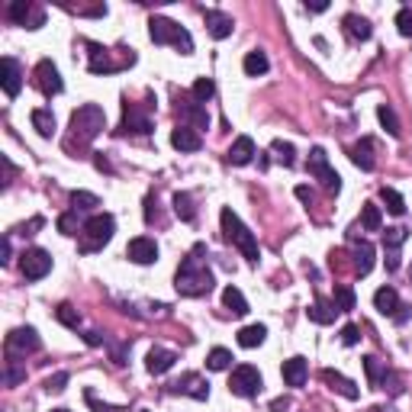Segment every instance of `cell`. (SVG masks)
I'll return each instance as SVG.
<instances>
[{
	"label": "cell",
	"mask_w": 412,
	"mask_h": 412,
	"mask_svg": "<svg viewBox=\"0 0 412 412\" xmlns=\"http://www.w3.org/2000/svg\"><path fill=\"white\" fill-rule=\"evenodd\" d=\"M203 255H206V248L196 245L194 252L181 261V267H177L174 286L181 296H203V294H210L213 284H216V280H213V271L206 267V261H203Z\"/></svg>",
	"instance_id": "1"
},
{
	"label": "cell",
	"mask_w": 412,
	"mask_h": 412,
	"mask_svg": "<svg viewBox=\"0 0 412 412\" xmlns=\"http://www.w3.org/2000/svg\"><path fill=\"white\" fill-rule=\"evenodd\" d=\"M219 223H223V235H226V242H232L238 248V252L245 255L248 261H258V238L252 235V229L242 223V219L232 213V206H226L223 213H219Z\"/></svg>",
	"instance_id": "2"
},
{
	"label": "cell",
	"mask_w": 412,
	"mask_h": 412,
	"mask_svg": "<svg viewBox=\"0 0 412 412\" xmlns=\"http://www.w3.org/2000/svg\"><path fill=\"white\" fill-rule=\"evenodd\" d=\"M148 35H152L155 45H174L181 55H190L194 52V39L184 26H177L174 20H165V16H152L148 20Z\"/></svg>",
	"instance_id": "3"
},
{
	"label": "cell",
	"mask_w": 412,
	"mask_h": 412,
	"mask_svg": "<svg viewBox=\"0 0 412 412\" xmlns=\"http://www.w3.org/2000/svg\"><path fill=\"white\" fill-rule=\"evenodd\" d=\"M106 129V113L97 104H84L71 113V133L77 142H91Z\"/></svg>",
	"instance_id": "4"
},
{
	"label": "cell",
	"mask_w": 412,
	"mask_h": 412,
	"mask_svg": "<svg viewBox=\"0 0 412 412\" xmlns=\"http://www.w3.org/2000/svg\"><path fill=\"white\" fill-rule=\"evenodd\" d=\"M113 232H116V219H113L110 213L91 216L84 223V232H81V252H97V248H104L113 238Z\"/></svg>",
	"instance_id": "5"
},
{
	"label": "cell",
	"mask_w": 412,
	"mask_h": 412,
	"mask_svg": "<svg viewBox=\"0 0 412 412\" xmlns=\"http://www.w3.org/2000/svg\"><path fill=\"white\" fill-rule=\"evenodd\" d=\"M261 386H265V380H261L258 367H252V364H238V367L232 370L229 393H235V396H242V399H252V396L261 393Z\"/></svg>",
	"instance_id": "6"
},
{
	"label": "cell",
	"mask_w": 412,
	"mask_h": 412,
	"mask_svg": "<svg viewBox=\"0 0 412 412\" xmlns=\"http://www.w3.org/2000/svg\"><path fill=\"white\" fill-rule=\"evenodd\" d=\"M306 171H309L313 177H319L322 187H325L328 194H338V190H342V177H338V171L332 168V165H328L325 148H313V152H309Z\"/></svg>",
	"instance_id": "7"
},
{
	"label": "cell",
	"mask_w": 412,
	"mask_h": 412,
	"mask_svg": "<svg viewBox=\"0 0 412 412\" xmlns=\"http://www.w3.org/2000/svg\"><path fill=\"white\" fill-rule=\"evenodd\" d=\"M20 271L26 280H43L52 271V255L45 248H26L20 255Z\"/></svg>",
	"instance_id": "8"
},
{
	"label": "cell",
	"mask_w": 412,
	"mask_h": 412,
	"mask_svg": "<svg viewBox=\"0 0 412 412\" xmlns=\"http://www.w3.org/2000/svg\"><path fill=\"white\" fill-rule=\"evenodd\" d=\"M39 348H43L39 332H35V328H29V325L13 328V332L7 335V355L10 357H26V355H33V351H39Z\"/></svg>",
	"instance_id": "9"
},
{
	"label": "cell",
	"mask_w": 412,
	"mask_h": 412,
	"mask_svg": "<svg viewBox=\"0 0 412 412\" xmlns=\"http://www.w3.org/2000/svg\"><path fill=\"white\" fill-rule=\"evenodd\" d=\"M33 81H35V87L45 94V97H55V94H62V74H58V68L49 62V58H43V62L35 65V71H33Z\"/></svg>",
	"instance_id": "10"
},
{
	"label": "cell",
	"mask_w": 412,
	"mask_h": 412,
	"mask_svg": "<svg viewBox=\"0 0 412 412\" xmlns=\"http://www.w3.org/2000/svg\"><path fill=\"white\" fill-rule=\"evenodd\" d=\"M10 20L26 26V29H39L45 16H43V10L35 7V4H29V0H13V4H10Z\"/></svg>",
	"instance_id": "11"
},
{
	"label": "cell",
	"mask_w": 412,
	"mask_h": 412,
	"mask_svg": "<svg viewBox=\"0 0 412 412\" xmlns=\"http://www.w3.org/2000/svg\"><path fill=\"white\" fill-rule=\"evenodd\" d=\"M126 255H129V261H135V265H155V261H158V245H155V238L139 235L126 245Z\"/></svg>",
	"instance_id": "12"
},
{
	"label": "cell",
	"mask_w": 412,
	"mask_h": 412,
	"mask_svg": "<svg viewBox=\"0 0 412 412\" xmlns=\"http://www.w3.org/2000/svg\"><path fill=\"white\" fill-rule=\"evenodd\" d=\"M177 113L187 119L190 129H196V133H200V129H210V113H206V106H203V104H196L194 97H190V100L184 97L181 104H177ZM187 123H184V126H187Z\"/></svg>",
	"instance_id": "13"
},
{
	"label": "cell",
	"mask_w": 412,
	"mask_h": 412,
	"mask_svg": "<svg viewBox=\"0 0 412 412\" xmlns=\"http://www.w3.org/2000/svg\"><path fill=\"white\" fill-rule=\"evenodd\" d=\"M123 133L148 135L152 133V119H148V113H142L135 104H126L123 106Z\"/></svg>",
	"instance_id": "14"
},
{
	"label": "cell",
	"mask_w": 412,
	"mask_h": 412,
	"mask_svg": "<svg viewBox=\"0 0 412 412\" xmlns=\"http://www.w3.org/2000/svg\"><path fill=\"white\" fill-rule=\"evenodd\" d=\"M0 84H4V94L7 97H16L23 91V71L13 58H4L0 62Z\"/></svg>",
	"instance_id": "15"
},
{
	"label": "cell",
	"mask_w": 412,
	"mask_h": 412,
	"mask_svg": "<svg viewBox=\"0 0 412 412\" xmlns=\"http://www.w3.org/2000/svg\"><path fill=\"white\" fill-rule=\"evenodd\" d=\"M203 20H206V29H210L213 39H229L232 29H235L232 16L223 13V10H206V13H203Z\"/></svg>",
	"instance_id": "16"
},
{
	"label": "cell",
	"mask_w": 412,
	"mask_h": 412,
	"mask_svg": "<svg viewBox=\"0 0 412 412\" xmlns=\"http://www.w3.org/2000/svg\"><path fill=\"white\" fill-rule=\"evenodd\" d=\"M258 155V148H255V139L252 135H238L235 142H232V148H229V165H235V168H242V165H248V161Z\"/></svg>",
	"instance_id": "17"
},
{
	"label": "cell",
	"mask_w": 412,
	"mask_h": 412,
	"mask_svg": "<svg viewBox=\"0 0 412 412\" xmlns=\"http://www.w3.org/2000/svg\"><path fill=\"white\" fill-rule=\"evenodd\" d=\"M171 145H174L177 152H200L203 135L196 133V129H190V126H177L174 133H171Z\"/></svg>",
	"instance_id": "18"
},
{
	"label": "cell",
	"mask_w": 412,
	"mask_h": 412,
	"mask_svg": "<svg viewBox=\"0 0 412 412\" xmlns=\"http://www.w3.org/2000/svg\"><path fill=\"white\" fill-rule=\"evenodd\" d=\"M174 393H187V396H194V399H206L210 396V384H206L200 374H184L174 384Z\"/></svg>",
	"instance_id": "19"
},
{
	"label": "cell",
	"mask_w": 412,
	"mask_h": 412,
	"mask_svg": "<svg viewBox=\"0 0 412 412\" xmlns=\"http://www.w3.org/2000/svg\"><path fill=\"white\" fill-rule=\"evenodd\" d=\"M284 384L286 386H303L306 384V374H309V367H306V357H290V361H284Z\"/></svg>",
	"instance_id": "20"
},
{
	"label": "cell",
	"mask_w": 412,
	"mask_h": 412,
	"mask_svg": "<svg viewBox=\"0 0 412 412\" xmlns=\"http://www.w3.org/2000/svg\"><path fill=\"white\" fill-rule=\"evenodd\" d=\"M174 361H177L174 351L152 348V351H148V357H145V367H148V374H168V370L174 367Z\"/></svg>",
	"instance_id": "21"
},
{
	"label": "cell",
	"mask_w": 412,
	"mask_h": 412,
	"mask_svg": "<svg viewBox=\"0 0 412 412\" xmlns=\"http://www.w3.org/2000/svg\"><path fill=\"white\" fill-rule=\"evenodd\" d=\"M342 23H345V33H348V39H351V43H367L370 35H374L370 23L364 20V16H357V13H348Z\"/></svg>",
	"instance_id": "22"
},
{
	"label": "cell",
	"mask_w": 412,
	"mask_h": 412,
	"mask_svg": "<svg viewBox=\"0 0 412 412\" xmlns=\"http://www.w3.org/2000/svg\"><path fill=\"white\" fill-rule=\"evenodd\" d=\"M355 242V271L361 274V277H367L370 271H374V245L370 242H357V238H351Z\"/></svg>",
	"instance_id": "23"
},
{
	"label": "cell",
	"mask_w": 412,
	"mask_h": 412,
	"mask_svg": "<svg viewBox=\"0 0 412 412\" xmlns=\"http://www.w3.org/2000/svg\"><path fill=\"white\" fill-rule=\"evenodd\" d=\"M87 55H91V71H94V74H110V71H116V65H113L110 52H106L104 45L87 43Z\"/></svg>",
	"instance_id": "24"
},
{
	"label": "cell",
	"mask_w": 412,
	"mask_h": 412,
	"mask_svg": "<svg viewBox=\"0 0 412 412\" xmlns=\"http://www.w3.org/2000/svg\"><path fill=\"white\" fill-rule=\"evenodd\" d=\"M374 306H377V313L384 316H399V294L393 290V286H380L377 294H374Z\"/></svg>",
	"instance_id": "25"
},
{
	"label": "cell",
	"mask_w": 412,
	"mask_h": 412,
	"mask_svg": "<svg viewBox=\"0 0 412 412\" xmlns=\"http://www.w3.org/2000/svg\"><path fill=\"white\" fill-rule=\"evenodd\" d=\"M322 380H325V384L332 386V390H335V393H342L345 399H357V396H361V390H357V386L351 384L348 377L335 374V370H322Z\"/></svg>",
	"instance_id": "26"
},
{
	"label": "cell",
	"mask_w": 412,
	"mask_h": 412,
	"mask_svg": "<svg viewBox=\"0 0 412 412\" xmlns=\"http://www.w3.org/2000/svg\"><path fill=\"white\" fill-rule=\"evenodd\" d=\"M306 313H309V319H313L316 325H328V322H335L338 309H335V303H332V300H322V296H319V300H316Z\"/></svg>",
	"instance_id": "27"
},
{
	"label": "cell",
	"mask_w": 412,
	"mask_h": 412,
	"mask_svg": "<svg viewBox=\"0 0 412 412\" xmlns=\"http://www.w3.org/2000/svg\"><path fill=\"white\" fill-rule=\"evenodd\" d=\"M351 161H355L361 171H374V139H361L351 148Z\"/></svg>",
	"instance_id": "28"
},
{
	"label": "cell",
	"mask_w": 412,
	"mask_h": 412,
	"mask_svg": "<svg viewBox=\"0 0 412 412\" xmlns=\"http://www.w3.org/2000/svg\"><path fill=\"white\" fill-rule=\"evenodd\" d=\"M223 306L229 309L232 316H245V313H248V300L242 296V290H238V286H226V290H223Z\"/></svg>",
	"instance_id": "29"
},
{
	"label": "cell",
	"mask_w": 412,
	"mask_h": 412,
	"mask_svg": "<svg viewBox=\"0 0 412 412\" xmlns=\"http://www.w3.org/2000/svg\"><path fill=\"white\" fill-rule=\"evenodd\" d=\"M33 126H35V133L43 135V139H52V135H55V116H52V110H43V106H39V110H33Z\"/></svg>",
	"instance_id": "30"
},
{
	"label": "cell",
	"mask_w": 412,
	"mask_h": 412,
	"mask_svg": "<svg viewBox=\"0 0 412 412\" xmlns=\"http://www.w3.org/2000/svg\"><path fill=\"white\" fill-rule=\"evenodd\" d=\"M265 335H267L265 325H245L242 332H238V345H242V348H258V345L265 342Z\"/></svg>",
	"instance_id": "31"
},
{
	"label": "cell",
	"mask_w": 412,
	"mask_h": 412,
	"mask_svg": "<svg viewBox=\"0 0 412 412\" xmlns=\"http://www.w3.org/2000/svg\"><path fill=\"white\" fill-rule=\"evenodd\" d=\"M364 374H367V384L370 386H380L384 384V377H386V367H384V361L380 357H364Z\"/></svg>",
	"instance_id": "32"
},
{
	"label": "cell",
	"mask_w": 412,
	"mask_h": 412,
	"mask_svg": "<svg viewBox=\"0 0 412 412\" xmlns=\"http://www.w3.org/2000/svg\"><path fill=\"white\" fill-rule=\"evenodd\" d=\"M242 68H245V74L248 77H258V74H265L267 71V55L265 52H248V55H245V62H242Z\"/></svg>",
	"instance_id": "33"
},
{
	"label": "cell",
	"mask_w": 412,
	"mask_h": 412,
	"mask_svg": "<svg viewBox=\"0 0 412 412\" xmlns=\"http://www.w3.org/2000/svg\"><path fill=\"white\" fill-rule=\"evenodd\" d=\"M380 223H384V216H380V206L377 203H364L361 210V226L367 232H380Z\"/></svg>",
	"instance_id": "34"
},
{
	"label": "cell",
	"mask_w": 412,
	"mask_h": 412,
	"mask_svg": "<svg viewBox=\"0 0 412 412\" xmlns=\"http://www.w3.org/2000/svg\"><path fill=\"white\" fill-rule=\"evenodd\" d=\"M332 303H335V309H338V313H351V309H355V290H351V286L348 284H338L335 286V300H332Z\"/></svg>",
	"instance_id": "35"
},
{
	"label": "cell",
	"mask_w": 412,
	"mask_h": 412,
	"mask_svg": "<svg viewBox=\"0 0 412 412\" xmlns=\"http://www.w3.org/2000/svg\"><path fill=\"white\" fill-rule=\"evenodd\" d=\"M174 213L184 219V223H194L196 210H194V200H190V194H174Z\"/></svg>",
	"instance_id": "36"
},
{
	"label": "cell",
	"mask_w": 412,
	"mask_h": 412,
	"mask_svg": "<svg viewBox=\"0 0 412 412\" xmlns=\"http://www.w3.org/2000/svg\"><path fill=\"white\" fill-rule=\"evenodd\" d=\"M380 200L386 203V210H390L393 216H403V213H406V200H403V196H399L393 187H384V190H380Z\"/></svg>",
	"instance_id": "37"
},
{
	"label": "cell",
	"mask_w": 412,
	"mask_h": 412,
	"mask_svg": "<svg viewBox=\"0 0 412 412\" xmlns=\"http://www.w3.org/2000/svg\"><path fill=\"white\" fill-rule=\"evenodd\" d=\"M58 232H65V235H77V232H84V223L77 219V210L62 213V216H58Z\"/></svg>",
	"instance_id": "38"
},
{
	"label": "cell",
	"mask_w": 412,
	"mask_h": 412,
	"mask_svg": "<svg viewBox=\"0 0 412 412\" xmlns=\"http://www.w3.org/2000/svg\"><path fill=\"white\" fill-rule=\"evenodd\" d=\"M71 206H74L77 213H87V210H94V206H100V200L94 194H87V190H74V194H71Z\"/></svg>",
	"instance_id": "39"
},
{
	"label": "cell",
	"mask_w": 412,
	"mask_h": 412,
	"mask_svg": "<svg viewBox=\"0 0 412 412\" xmlns=\"http://www.w3.org/2000/svg\"><path fill=\"white\" fill-rule=\"evenodd\" d=\"M206 367H210V370H229V367H232V351L213 348L210 357H206Z\"/></svg>",
	"instance_id": "40"
},
{
	"label": "cell",
	"mask_w": 412,
	"mask_h": 412,
	"mask_svg": "<svg viewBox=\"0 0 412 412\" xmlns=\"http://www.w3.org/2000/svg\"><path fill=\"white\" fill-rule=\"evenodd\" d=\"M271 152L277 155V161H284L286 168H294L296 165V152H294V145H290V142H271Z\"/></svg>",
	"instance_id": "41"
},
{
	"label": "cell",
	"mask_w": 412,
	"mask_h": 412,
	"mask_svg": "<svg viewBox=\"0 0 412 412\" xmlns=\"http://www.w3.org/2000/svg\"><path fill=\"white\" fill-rule=\"evenodd\" d=\"M213 94H216V84H213L210 77H200V81L194 84V91H190V97H194L196 104H206Z\"/></svg>",
	"instance_id": "42"
},
{
	"label": "cell",
	"mask_w": 412,
	"mask_h": 412,
	"mask_svg": "<svg viewBox=\"0 0 412 412\" xmlns=\"http://www.w3.org/2000/svg\"><path fill=\"white\" fill-rule=\"evenodd\" d=\"M377 116H380V123H384V129L393 135V139H399V119H396V113H393V106H380L377 110Z\"/></svg>",
	"instance_id": "43"
},
{
	"label": "cell",
	"mask_w": 412,
	"mask_h": 412,
	"mask_svg": "<svg viewBox=\"0 0 412 412\" xmlns=\"http://www.w3.org/2000/svg\"><path fill=\"white\" fill-rule=\"evenodd\" d=\"M55 316H58V322H65L68 328H77V325H81V313H77V309L71 306V303H62V306L55 309Z\"/></svg>",
	"instance_id": "44"
},
{
	"label": "cell",
	"mask_w": 412,
	"mask_h": 412,
	"mask_svg": "<svg viewBox=\"0 0 412 412\" xmlns=\"http://www.w3.org/2000/svg\"><path fill=\"white\" fill-rule=\"evenodd\" d=\"M406 242V229H399V226H393V229L384 232V248L386 252H399V245Z\"/></svg>",
	"instance_id": "45"
},
{
	"label": "cell",
	"mask_w": 412,
	"mask_h": 412,
	"mask_svg": "<svg viewBox=\"0 0 412 412\" xmlns=\"http://www.w3.org/2000/svg\"><path fill=\"white\" fill-rule=\"evenodd\" d=\"M396 29H399V35H406V39L412 35V10L409 7H403L396 13Z\"/></svg>",
	"instance_id": "46"
},
{
	"label": "cell",
	"mask_w": 412,
	"mask_h": 412,
	"mask_svg": "<svg viewBox=\"0 0 412 412\" xmlns=\"http://www.w3.org/2000/svg\"><path fill=\"white\" fill-rule=\"evenodd\" d=\"M342 342L348 345V348H351V345H357V342H361V328L351 325V322H348V325L342 328Z\"/></svg>",
	"instance_id": "47"
},
{
	"label": "cell",
	"mask_w": 412,
	"mask_h": 412,
	"mask_svg": "<svg viewBox=\"0 0 412 412\" xmlns=\"http://www.w3.org/2000/svg\"><path fill=\"white\" fill-rule=\"evenodd\" d=\"M43 223H45L43 216H33L29 223H23V226H20V235H33L35 229H43Z\"/></svg>",
	"instance_id": "48"
},
{
	"label": "cell",
	"mask_w": 412,
	"mask_h": 412,
	"mask_svg": "<svg viewBox=\"0 0 412 412\" xmlns=\"http://www.w3.org/2000/svg\"><path fill=\"white\" fill-rule=\"evenodd\" d=\"M65 384H68V374H55V377H49V390H55V393H62L65 390Z\"/></svg>",
	"instance_id": "49"
},
{
	"label": "cell",
	"mask_w": 412,
	"mask_h": 412,
	"mask_svg": "<svg viewBox=\"0 0 412 412\" xmlns=\"http://www.w3.org/2000/svg\"><path fill=\"white\" fill-rule=\"evenodd\" d=\"M386 271H399V252H386Z\"/></svg>",
	"instance_id": "50"
},
{
	"label": "cell",
	"mask_w": 412,
	"mask_h": 412,
	"mask_svg": "<svg viewBox=\"0 0 412 412\" xmlns=\"http://www.w3.org/2000/svg\"><path fill=\"white\" fill-rule=\"evenodd\" d=\"M0 261H4V265H10V238H4V242H0Z\"/></svg>",
	"instance_id": "51"
},
{
	"label": "cell",
	"mask_w": 412,
	"mask_h": 412,
	"mask_svg": "<svg viewBox=\"0 0 412 412\" xmlns=\"http://www.w3.org/2000/svg\"><path fill=\"white\" fill-rule=\"evenodd\" d=\"M296 196H300L303 203H313V190H309V187H303V184H300V187H296Z\"/></svg>",
	"instance_id": "52"
},
{
	"label": "cell",
	"mask_w": 412,
	"mask_h": 412,
	"mask_svg": "<svg viewBox=\"0 0 412 412\" xmlns=\"http://www.w3.org/2000/svg\"><path fill=\"white\" fill-rule=\"evenodd\" d=\"M306 10H313V13H325L328 4H325V0H316V4H306Z\"/></svg>",
	"instance_id": "53"
},
{
	"label": "cell",
	"mask_w": 412,
	"mask_h": 412,
	"mask_svg": "<svg viewBox=\"0 0 412 412\" xmlns=\"http://www.w3.org/2000/svg\"><path fill=\"white\" fill-rule=\"evenodd\" d=\"M286 406H290V399H274V403H271V409H274V412H284Z\"/></svg>",
	"instance_id": "54"
},
{
	"label": "cell",
	"mask_w": 412,
	"mask_h": 412,
	"mask_svg": "<svg viewBox=\"0 0 412 412\" xmlns=\"http://www.w3.org/2000/svg\"><path fill=\"white\" fill-rule=\"evenodd\" d=\"M87 342H91V345H100V332H87Z\"/></svg>",
	"instance_id": "55"
},
{
	"label": "cell",
	"mask_w": 412,
	"mask_h": 412,
	"mask_svg": "<svg viewBox=\"0 0 412 412\" xmlns=\"http://www.w3.org/2000/svg\"><path fill=\"white\" fill-rule=\"evenodd\" d=\"M52 412H71V409H52Z\"/></svg>",
	"instance_id": "56"
}]
</instances>
